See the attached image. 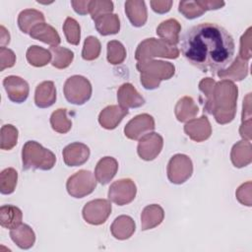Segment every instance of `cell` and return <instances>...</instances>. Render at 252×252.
<instances>
[{"instance_id": "cell-17", "label": "cell", "mask_w": 252, "mask_h": 252, "mask_svg": "<svg viewBox=\"0 0 252 252\" xmlns=\"http://www.w3.org/2000/svg\"><path fill=\"white\" fill-rule=\"evenodd\" d=\"M129 113L128 109L120 105H108L103 108L98 115V122L104 129H115L122 119Z\"/></svg>"}, {"instance_id": "cell-41", "label": "cell", "mask_w": 252, "mask_h": 252, "mask_svg": "<svg viewBox=\"0 0 252 252\" xmlns=\"http://www.w3.org/2000/svg\"><path fill=\"white\" fill-rule=\"evenodd\" d=\"M178 11L189 20L196 19L202 16L206 11L198 4L197 1H180Z\"/></svg>"}, {"instance_id": "cell-43", "label": "cell", "mask_w": 252, "mask_h": 252, "mask_svg": "<svg viewBox=\"0 0 252 252\" xmlns=\"http://www.w3.org/2000/svg\"><path fill=\"white\" fill-rule=\"evenodd\" d=\"M251 31L252 28H248L245 33L240 38V48H239V54L238 56L248 61L251 58Z\"/></svg>"}, {"instance_id": "cell-6", "label": "cell", "mask_w": 252, "mask_h": 252, "mask_svg": "<svg viewBox=\"0 0 252 252\" xmlns=\"http://www.w3.org/2000/svg\"><path fill=\"white\" fill-rule=\"evenodd\" d=\"M92 85L90 81L80 75L69 77L63 88L66 99L73 104L82 105L92 96Z\"/></svg>"}, {"instance_id": "cell-42", "label": "cell", "mask_w": 252, "mask_h": 252, "mask_svg": "<svg viewBox=\"0 0 252 252\" xmlns=\"http://www.w3.org/2000/svg\"><path fill=\"white\" fill-rule=\"evenodd\" d=\"M236 199L238 202L242 205H245L247 207L252 206V183L251 181H247L243 184H241L236 192H235Z\"/></svg>"}, {"instance_id": "cell-25", "label": "cell", "mask_w": 252, "mask_h": 252, "mask_svg": "<svg viewBox=\"0 0 252 252\" xmlns=\"http://www.w3.org/2000/svg\"><path fill=\"white\" fill-rule=\"evenodd\" d=\"M135 228L136 224L134 220L129 216L122 215L117 217L113 220L110 226V231L114 238L119 240H125L133 235V233L135 232Z\"/></svg>"}, {"instance_id": "cell-49", "label": "cell", "mask_w": 252, "mask_h": 252, "mask_svg": "<svg viewBox=\"0 0 252 252\" xmlns=\"http://www.w3.org/2000/svg\"><path fill=\"white\" fill-rule=\"evenodd\" d=\"M251 125H252L251 119L242 121L239 128V134L243 140H246V141L251 140Z\"/></svg>"}, {"instance_id": "cell-37", "label": "cell", "mask_w": 252, "mask_h": 252, "mask_svg": "<svg viewBox=\"0 0 252 252\" xmlns=\"http://www.w3.org/2000/svg\"><path fill=\"white\" fill-rule=\"evenodd\" d=\"M126 58V49L118 40L107 42V61L112 65L121 64Z\"/></svg>"}, {"instance_id": "cell-4", "label": "cell", "mask_w": 252, "mask_h": 252, "mask_svg": "<svg viewBox=\"0 0 252 252\" xmlns=\"http://www.w3.org/2000/svg\"><path fill=\"white\" fill-rule=\"evenodd\" d=\"M23 169L49 170L56 162L55 155L35 141H28L22 149Z\"/></svg>"}, {"instance_id": "cell-46", "label": "cell", "mask_w": 252, "mask_h": 252, "mask_svg": "<svg viewBox=\"0 0 252 252\" xmlns=\"http://www.w3.org/2000/svg\"><path fill=\"white\" fill-rule=\"evenodd\" d=\"M172 1L170 0H153L150 2L152 9L158 14H165L169 12L172 6Z\"/></svg>"}, {"instance_id": "cell-33", "label": "cell", "mask_w": 252, "mask_h": 252, "mask_svg": "<svg viewBox=\"0 0 252 252\" xmlns=\"http://www.w3.org/2000/svg\"><path fill=\"white\" fill-rule=\"evenodd\" d=\"M49 51L52 56L51 64L53 67L57 69L67 68L74 59V52L66 47H62V46L50 47Z\"/></svg>"}, {"instance_id": "cell-39", "label": "cell", "mask_w": 252, "mask_h": 252, "mask_svg": "<svg viewBox=\"0 0 252 252\" xmlns=\"http://www.w3.org/2000/svg\"><path fill=\"white\" fill-rule=\"evenodd\" d=\"M100 50H101V45L99 40L95 36L90 35L85 39L83 50H82V57L84 60L93 61L99 56Z\"/></svg>"}, {"instance_id": "cell-44", "label": "cell", "mask_w": 252, "mask_h": 252, "mask_svg": "<svg viewBox=\"0 0 252 252\" xmlns=\"http://www.w3.org/2000/svg\"><path fill=\"white\" fill-rule=\"evenodd\" d=\"M16 63V55L13 50L7 47H0V70L11 68Z\"/></svg>"}, {"instance_id": "cell-16", "label": "cell", "mask_w": 252, "mask_h": 252, "mask_svg": "<svg viewBox=\"0 0 252 252\" xmlns=\"http://www.w3.org/2000/svg\"><path fill=\"white\" fill-rule=\"evenodd\" d=\"M117 101L121 107L126 109L137 108L145 103L144 97L130 83H125L120 86L117 91Z\"/></svg>"}, {"instance_id": "cell-48", "label": "cell", "mask_w": 252, "mask_h": 252, "mask_svg": "<svg viewBox=\"0 0 252 252\" xmlns=\"http://www.w3.org/2000/svg\"><path fill=\"white\" fill-rule=\"evenodd\" d=\"M71 5L74 9V11L82 16H85L89 14V5L90 1L85 0V1H71Z\"/></svg>"}, {"instance_id": "cell-40", "label": "cell", "mask_w": 252, "mask_h": 252, "mask_svg": "<svg viewBox=\"0 0 252 252\" xmlns=\"http://www.w3.org/2000/svg\"><path fill=\"white\" fill-rule=\"evenodd\" d=\"M113 11V2L108 0H93L90 1L89 5V13L94 21L98 19L99 17L111 14Z\"/></svg>"}, {"instance_id": "cell-11", "label": "cell", "mask_w": 252, "mask_h": 252, "mask_svg": "<svg viewBox=\"0 0 252 252\" xmlns=\"http://www.w3.org/2000/svg\"><path fill=\"white\" fill-rule=\"evenodd\" d=\"M155 130V119L148 113H143L132 118L124 128L125 136L130 140H140L145 135Z\"/></svg>"}, {"instance_id": "cell-29", "label": "cell", "mask_w": 252, "mask_h": 252, "mask_svg": "<svg viewBox=\"0 0 252 252\" xmlns=\"http://www.w3.org/2000/svg\"><path fill=\"white\" fill-rule=\"evenodd\" d=\"M23 213L13 205H3L0 208V224L8 229H13L22 223Z\"/></svg>"}, {"instance_id": "cell-32", "label": "cell", "mask_w": 252, "mask_h": 252, "mask_svg": "<svg viewBox=\"0 0 252 252\" xmlns=\"http://www.w3.org/2000/svg\"><path fill=\"white\" fill-rule=\"evenodd\" d=\"M26 57L32 66L43 67L50 62L52 56L49 50L37 45H32L28 48Z\"/></svg>"}, {"instance_id": "cell-7", "label": "cell", "mask_w": 252, "mask_h": 252, "mask_svg": "<svg viewBox=\"0 0 252 252\" xmlns=\"http://www.w3.org/2000/svg\"><path fill=\"white\" fill-rule=\"evenodd\" d=\"M96 179L89 170H79L71 175L66 182V189L70 196L74 198H84L94 190Z\"/></svg>"}, {"instance_id": "cell-20", "label": "cell", "mask_w": 252, "mask_h": 252, "mask_svg": "<svg viewBox=\"0 0 252 252\" xmlns=\"http://www.w3.org/2000/svg\"><path fill=\"white\" fill-rule=\"evenodd\" d=\"M56 100V88L52 81H44L37 85L34 92V103L39 108L50 107Z\"/></svg>"}, {"instance_id": "cell-5", "label": "cell", "mask_w": 252, "mask_h": 252, "mask_svg": "<svg viewBox=\"0 0 252 252\" xmlns=\"http://www.w3.org/2000/svg\"><path fill=\"white\" fill-rule=\"evenodd\" d=\"M179 56V50L175 45H171L162 39L155 37L146 38L139 43L135 52L137 61L151 60L156 57L175 59Z\"/></svg>"}, {"instance_id": "cell-10", "label": "cell", "mask_w": 252, "mask_h": 252, "mask_svg": "<svg viewBox=\"0 0 252 252\" xmlns=\"http://www.w3.org/2000/svg\"><path fill=\"white\" fill-rule=\"evenodd\" d=\"M137 193V187L130 178H123L114 181L108 189V199L118 206L131 203Z\"/></svg>"}, {"instance_id": "cell-9", "label": "cell", "mask_w": 252, "mask_h": 252, "mask_svg": "<svg viewBox=\"0 0 252 252\" xmlns=\"http://www.w3.org/2000/svg\"><path fill=\"white\" fill-rule=\"evenodd\" d=\"M111 213V204L106 199H95L88 202L82 211L84 220L93 225H99L106 221Z\"/></svg>"}, {"instance_id": "cell-51", "label": "cell", "mask_w": 252, "mask_h": 252, "mask_svg": "<svg viewBox=\"0 0 252 252\" xmlns=\"http://www.w3.org/2000/svg\"><path fill=\"white\" fill-rule=\"evenodd\" d=\"M10 42V33L4 26H0V44L1 47H5Z\"/></svg>"}, {"instance_id": "cell-14", "label": "cell", "mask_w": 252, "mask_h": 252, "mask_svg": "<svg viewBox=\"0 0 252 252\" xmlns=\"http://www.w3.org/2000/svg\"><path fill=\"white\" fill-rule=\"evenodd\" d=\"M185 134L195 142H204L212 135V126L207 116L193 118L184 125Z\"/></svg>"}, {"instance_id": "cell-18", "label": "cell", "mask_w": 252, "mask_h": 252, "mask_svg": "<svg viewBox=\"0 0 252 252\" xmlns=\"http://www.w3.org/2000/svg\"><path fill=\"white\" fill-rule=\"evenodd\" d=\"M118 170V162L112 157H104L98 160L94 169V177L102 185L109 183Z\"/></svg>"}, {"instance_id": "cell-31", "label": "cell", "mask_w": 252, "mask_h": 252, "mask_svg": "<svg viewBox=\"0 0 252 252\" xmlns=\"http://www.w3.org/2000/svg\"><path fill=\"white\" fill-rule=\"evenodd\" d=\"M95 29L101 35L115 34L120 31V21L115 14H106L94 21Z\"/></svg>"}, {"instance_id": "cell-3", "label": "cell", "mask_w": 252, "mask_h": 252, "mask_svg": "<svg viewBox=\"0 0 252 252\" xmlns=\"http://www.w3.org/2000/svg\"><path fill=\"white\" fill-rule=\"evenodd\" d=\"M136 68L140 72V82L146 90L158 88L161 81L169 80L175 73L172 63L161 60L138 61Z\"/></svg>"}, {"instance_id": "cell-19", "label": "cell", "mask_w": 252, "mask_h": 252, "mask_svg": "<svg viewBox=\"0 0 252 252\" xmlns=\"http://www.w3.org/2000/svg\"><path fill=\"white\" fill-rule=\"evenodd\" d=\"M29 34L32 38L40 40L46 44H49L51 47L58 46L61 42V39L57 31L52 26L46 23H40L34 26L31 30Z\"/></svg>"}, {"instance_id": "cell-27", "label": "cell", "mask_w": 252, "mask_h": 252, "mask_svg": "<svg viewBox=\"0 0 252 252\" xmlns=\"http://www.w3.org/2000/svg\"><path fill=\"white\" fill-rule=\"evenodd\" d=\"M10 237L21 249H30L35 242V234L32 228L25 223L11 229Z\"/></svg>"}, {"instance_id": "cell-21", "label": "cell", "mask_w": 252, "mask_h": 252, "mask_svg": "<svg viewBox=\"0 0 252 252\" xmlns=\"http://www.w3.org/2000/svg\"><path fill=\"white\" fill-rule=\"evenodd\" d=\"M217 75L220 79L230 82L242 81L248 75V61L243 60L239 56H237L226 69L219 71Z\"/></svg>"}, {"instance_id": "cell-30", "label": "cell", "mask_w": 252, "mask_h": 252, "mask_svg": "<svg viewBox=\"0 0 252 252\" xmlns=\"http://www.w3.org/2000/svg\"><path fill=\"white\" fill-rule=\"evenodd\" d=\"M44 20L45 18L41 12L34 9H26L18 16V26L24 33H30L34 26L44 23Z\"/></svg>"}, {"instance_id": "cell-38", "label": "cell", "mask_w": 252, "mask_h": 252, "mask_svg": "<svg viewBox=\"0 0 252 252\" xmlns=\"http://www.w3.org/2000/svg\"><path fill=\"white\" fill-rule=\"evenodd\" d=\"M63 32L68 43L73 45H78L81 38V28L79 23L71 18H66L63 24Z\"/></svg>"}, {"instance_id": "cell-50", "label": "cell", "mask_w": 252, "mask_h": 252, "mask_svg": "<svg viewBox=\"0 0 252 252\" xmlns=\"http://www.w3.org/2000/svg\"><path fill=\"white\" fill-rule=\"evenodd\" d=\"M250 97L251 94H248L243 101V110H242V121L251 119V107H250Z\"/></svg>"}, {"instance_id": "cell-15", "label": "cell", "mask_w": 252, "mask_h": 252, "mask_svg": "<svg viewBox=\"0 0 252 252\" xmlns=\"http://www.w3.org/2000/svg\"><path fill=\"white\" fill-rule=\"evenodd\" d=\"M90 149L87 145L75 142L63 149V160L68 166H79L84 164L90 158Z\"/></svg>"}, {"instance_id": "cell-8", "label": "cell", "mask_w": 252, "mask_h": 252, "mask_svg": "<svg viewBox=\"0 0 252 252\" xmlns=\"http://www.w3.org/2000/svg\"><path fill=\"white\" fill-rule=\"evenodd\" d=\"M193 173L191 158L182 154L174 155L167 164V177L173 184H182L187 181Z\"/></svg>"}, {"instance_id": "cell-45", "label": "cell", "mask_w": 252, "mask_h": 252, "mask_svg": "<svg viewBox=\"0 0 252 252\" xmlns=\"http://www.w3.org/2000/svg\"><path fill=\"white\" fill-rule=\"evenodd\" d=\"M216 81L212 78H204L203 80L200 81L199 83V90L201 91V93L203 94V95L205 96V101H208L213 94V90L215 87Z\"/></svg>"}, {"instance_id": "cell-2", "label": "cell", "mask_w": 252, "mask_h": 252, "mask_svg": "<svg viewBox=\"0 0 252 252\" xmlns=\"http://www.w3.org/2000/svg\"><path fill=\"white\" fill-rule=\"evenodd\" d=\"M238 88L230 81L216 82L211 98L204 102V112L214 115L221 125L230 123L236 114Z\"/></svg>"}, {"instance_id": "cell-36", "label": "cell", "mask_w": 252, "mask_h": 252, "mask_svg": "<svg viewBox=\"0 0 252 252\" xmlns=\"http://www.w3.org/2000/svg\"><path fill=\"white\" fill-rule=\"evenodd\" d=\"M0 136H1L0 148L2 150L9 151V150H12L17 145L19 132L15 126L11 124H6L2 126Z\"/></svg>"}, {"instance_id": "cell-28", "label": "cell", "mask_w": 252, "mask_h": 252, "mask_svg": "<svg viewBox=\"0 0 252 252\" xmlns=\"http://www.w3.org/2000/svg\"><path fill=\"white\" fill-rule=\"evenodd\" d=\"M198 112L199 108L194 99L190 96L181 97L174 107L175 116L180 122H187L193 119L198 114Z\"/></svg>"}, {"instance_id": "cell-26", "label": "cell", "mask_w": 252, "mask_h": 252, "mask_svg": "<svg viewBox=\"0 0 252 252\" xmlns=\"http://www.w3.org/2000/svg\"><path fill=\"white\" fill-rule=\"evenodd\" d=\"M181 26L175 19H168L161 22L157 28V34L165 42L175 45L179 42Z\"/></svg>"}, {"instance_id": "cell-13", "label": "cell", "mask_w": 252, "mask_h": 252, "mask_svg": "<svg viewBox=\"0 0 252 252\" xmlns=\"http://www.w3.org/2000/svg\"><path fill=\"white\" fill-rule=\"evenodd\" d=\"M3 87L9 99L16 103L24 102L30 93V87L27 81L18 76H8L3 80Z\"/></svg>"}, {"instance_id": "cell-24", "label": "cell", "mask_w": 252, "mask_h": 252, "mask_svg": "<svg viewBox=\"0 0 252 252\" xmlns=\"http://www.w3.org/2000/svg\"><path fill=\"white\" fill-rule=\"evenodd\" d=\"M164 219V211L158 204L148 205L141 214L142 230H148L159 225Z\"/></svg>"}, {"instance_id": "cell-34", "label": "cell", "mask_w": 252, "mask_h": 252, "mask_svg": "<svg viewBox=\"0 0 252 252\" xmlns=\"http://www.w3.org/2000/svg\"><path fill=\"white\" fill-rule=\"evenodd\" d=\"M51 128L60 134H65L70 131L72 121L67 117V110L65 108H58L52 112L50 116Z\"/></svg>"}, {"instance_id": "cell-22", "label": "cell", "mask_w": 252, "mask_h": 252, "mask_svg": "<svg viewBox=\"0 0 252 252\" xmlns=\"http://www.w3.org/2000/svg\"><path fill=\"white\" fill-rule=\"evenodd\" d=\"M125 13L134 27H142L148 19L147 7L144 1L129 0L125 2Z\"/></svg>"}, {"instance_id": "cell-35", "label": "cell", "mask_w": 252, "mask_h": 252, "mask_svg": "<svg viewBox=\"0 0 252 252\" xmlns=\"http://www.w3.org/2000/svg\"><path fill=\"white\" fill-rule=\"evenodd\" d=\"M18 172L13 167L5 168L0 173V192L4 195L12 194L17 186Z\"/></svg>"}, {"instance_id": "cell-47", "label": "cell", "mask_w": 252, "mask_h": 252, "mask_svg": "<svg viewBox=\"0 0 252 252\" xmlns=\"http://www.w3.org/2000/svg\"><path fill=\"white\" fill-rule=\"evenodd\" d=\"M198 4L205 10H218L222 8L225 3L223 1H216V0H197Z\"/></svg>"}, {"instance_id": "cell-1", "label": "cell", "mask_w": 252, "mask_h": 252, "mask_svg": "<svg viewBox=\"0 0 252 252\" xmlns=\"http://www.w3.org/2000/svg\"><path fill=\"white\" fill-rule=\"evenodd\" d=\"M180 44L182 55L191 65L212 74L225 69L235 52L233 37L216 23H201L187 29Z\"/></svg>"}, {"instance_id": "cell-12", "label": "cell", "mask_w": 252, "mask_h": 252, "mask_svg": "<svg viewBox=\"0 0 252 252\" xmlns=\"http://www.w3.org/2000/svg\"><path fill=\"white\" fill-rule=\"evenodd\" d=\"M163 139L158 133L151 132L139 140L137 153L144 160L155 159L162 150Z\"/></svg>"}, {"instance_id": "cell-23", "label": "cell", "mask_w": 252, "mask_h": 252, "mask_svg": "<svg viewBox=\"0 0 252 252\" xmlns=\"http://www.w3.org/2000/svg\"><path fill=\"white\" fill-rule=\"evenodd\" d=\"M230 159L235 167H244L252 161V147L250 141L241 140L233 145Z\"/></svg>"}]
</instances>
